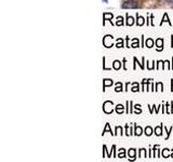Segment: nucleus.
<instances>
[{"instance_id": "nucleus-1", "label": "nucleus", "mask_w": 173, "mask_h": 162, "mask_svg": "<svg viewBox=\"0 0 173 162\" xmlns=\"http://www.w3.org/2000/svg\"><path fill=\"white\" fill-rule=\"evenodd\" d=\"M121 7L123 9H137L139 8V3H137L136 1L130 0V1H126V2L122 3Z\"/></svg>"}, {"instance_id": "nucleus-2", "label": "nucleus", "mask_w": 173, "mask_h": 162, "mask_svg": "<svg viewBox=\"0 0 173 162\" xmlns=\"http://www.w3.org/2000/svg\"><path fill=\"white\" fill-rule=\"evenodd\" d=\"M109 107H113V103L109 102V100H107V102H105L103 105V109L106 113H111V111H113V109H109Z\"/></svg>"}, {"instance_id": "nucleus-3", "label": "nucleus", "mask_w": 173, "mask_h": 162, "mask_svg": "<svg viewBox=\"0 0 173 162\" xmlns=\"http://www.w3.org/2000/svg\"><path fill=\"white\" fill-rule=\"evenodd\" d=\"M156 43H157L158 50H159V51H161V50H162V43H163V40H162V39H158L157 41H156Z\"/></svg>"}, {"instance_id": "nucleus-4", "label": "nucleus", "mask_w": 173, "mask_h": 162, "mask_svg": "<svg viewBox=\"0 0 173 162\" xmlns=\"http://www.w3.org/2000/svg\"><path fill=\"white\" fill-rule=\"evenodd\" d=\"M136 24H137V25H139V26H142L143 24H144V17H142V16H139V14H137Z\"/></svg>"}, {"instance_id": "nucleus-5", "label": "nucleus", "mask_w": 173, "mask_h": 162, "mask_svg": "<svg viewBox=\"0 0 173 162\" xmlns=\"http://www.w3.org/2000/svg\"><path fill=\"white\" fill-rule=\"evenodd\" d=\"M127 25L128 26H131V25H133V23H134V21H133V17L132 16H129V15H127Z\"/></svg>"}, {"instance_id": "nucleus-6", "label": "nucleus", "mask_w": 173, "mask_h": 162, "mask_svg": "<svg viewBox=\"0 0 173 162\" xmlns=\"http://www.w3.org/2000/svg\"><path fill=\"white\" fill-rule=\"evenodd\" d=\"M116 111L118 113H123V106H122V105H117L116 106Z\"/></svg>"}, {"instance_id": "nucleus-7", "label": "nucleus", "mask_w": 173, "mask_h": 162, "mask_svg": "<svg viewBox=\"0 0 173 162\" xmlns=\"http://www.w3.org/2000/svg\"><path fill=\"white\" fill-rule=\"evenodd\" d=\"M142 134V128L141 126H135V135H141Z\"/></svg>"}, {"instance_id": "nucleus-8", "label": "nucleus", "mask_w": 173, "mask_h": 162, "mask_svg": "<svg viewBox=\"0 0 173 162\" xmlns=\"http://www.w3.org/2000/svg\"><path fill=\"white\" fill-rule=\"evenodd\" d=\"M152 46H154V41H152V39H147V40H146V46H148V48H152Z\"/></svg>"}, {"instance_id": "nucleus-9", "label": "nucleus", "mask_w": 173, "mask_h": 162, "mask_svg": "<svg viewBox=\"0 0 173 162\" xmlns=\"http://www.w3.org/2000/svg\"><path fill=\"white\" fill-rule=\"evenodd\" d=\"M120 66H121V63L119 62V61H115V62H114V68H115V69H119V68H120Z\"/></svg>"}, {"instance_id": "nucleus-10", "label": "nucleus", "mask_w": 173, "mask_h": 162, "mask_svg": "<svg viewBox=\"0 0 173 162\" xmlns=\"http://www.w3.org/2000/svg\"><path fill=\"white\" fill-rule=\"evenodd\" d=\"M152 128H150V126H147V128H146V129H145V134H146V135H147V136H149L150 134L152 133Z\"/></svg>"}, {"instance_id": "nucleus-11", "label": "nucleus", "mask_w": 173, "mask_h": 162, "mask_svg": "<svg viewBox=\"0 0 173 162\" xmlns=\"http://www.w3.org/2000/svg\"><path fill=\"white\" fill-rule=\"evenodd\" d=\"M111 84H113V81H111L109 79L104 80V87H108V85H111Z\"/></svg>"}, {"instance_id": "nucleus-12", "label": "nucleus", "mask_w": 173, "mask_h": 162, "mask_svg": "<svg viewBox=\"0 0 173 162\" xmlns=\"http://www.w3.org/2000/svg\"><path fill=\"white\" fill-rule=\"evenodd\" d=\"M111 18H113V14H111V13H105L104 14V20H109L111 21Z\"/></svg>"}, {"instance_id": "nucleus-13", "label": "nucleus", "mask_w": 173, "mask_h": 162, "mask_svg": "<svg viewBox=\"0 0 173 162\" xmlns=\"http://www.w3.org/2000/svg\"><path fill=\"white\" fill-rule=\"evenodd\" d=\"M161 129H162V125H160V126H159V128H156L155 133L157 134L158 136H160V135H161Z\"/></svg>"}, {"instance_id": "nucleus-14", "label": "nucleus", "mask_w": 173, "mask_h": 162, "mask_svg": "<svg viewBox=\"0 0 173 162\" xmlns=\"http://www.w3.org/2000/svg\"><path fill=\"white\" fill-rule=\"evenodd\" d=\"M165 21V22H168V23L170 24V25H172V23H171V22L169 21V18H168V14H167V13H165V15H163V20H162V22H161V24H162Z\"/></svg>"}, {"instance_id": "nucleus-15", "label": "nucleus", "mask_w": 173, "mask_h": 162, "mask_svg": "<svg viewBox=\"0 0 173 162\" xmlns=\"http://www.w3.org/2000/svg\"><path fill=\"white\" fill-rule=\"evenodd\" d=\"M118 158H124V149H120L118 154Z\"/></svg>"}, {"instance_id": "nucleus-16", "label": "nucleus", "mask_w": 173, "mask_h": 162, "mask_svg": "<svg viewBox=\"0 0 173 162\" xmlns=\"http://www.w3.org/2000/svg\"><path fill=\"white\" fill-rule=\"evenodd\" d=\"M129 156H131V157H132V159H134V156H135V150H134V149L129 150Z\"/></svg>"}, {"instance_id": "nucleus-17", "label": "nucleus", "mask_w": 173, "mask_h": 162, "mask_svg": "<svg viewBox=\"0 0 173 162\" xmlns=\"http://www.w3.org/2000/svg\"><path fill=\"white\" fill-rule=\"evenodd\" d=\"M122 20H123V18H122V17H120V16H119V17H118V21H117V25H118V26H120V25H122V24H123V21H122Z\"/></svg>"}, {"instance_id": "nucleus-18", "label": "nucleus", "mask_w": 173, "mask_h": 162, "mask_svg": "<svg viewBox=\"0 0 173 162\" xmlns=\"http://www.w3.org/2000/svg\"><path fill=\"white\" fill-rule=\"evenodd\" d=\"M116 90V92H119V91H121L122 90V87H120V83H118V85H117V87L115 89Z\"/></svg>"}, {"instance_id": "nucleus-19", "label": "nucleus", "mask_w": 173, "mask_h": 162, "mask_svg": "<svg viewBox=\"0 0 173 162\" xmlns=\"http://www.w3.org/2000/svg\"><path fill=\"white\" fill-rule=\"evenodd\" d=\"M106 131H111V130H109V124H108V123L106 124V128L104 129V133H105ZM104 133H103V134H104ZM111 134H113V132H111Z\"/></svg>"}, {"instance_id": "nucleus-20", "label": "nucleus", "mask_w": 173, "mask_h": 162, "mask_svg": "<svg viewBox=\"0 0 173 162\" xmlns=\"http://www.w3.org/2000/svg\"><path fill=\"white\" fill-rule=\"evenodd\" d=\"M167 151H168V149H165V150H163V152H162L163 157H165V158H167V157H168V154H167Z\"/></svg>"}, {"instance_id": "nucleus-21", "label": "nucleus", "mask_w": 173, "mask_h": 162, "mask_svg": "<svg viewBox=\"0 0 173 162\" xmlns=\"http://www.w3.org/2000/svg\"><path fill=\"white\" fill-rule=\"evenodd\" d=\"M167 2H169V3H173V0H165Z\"/></svg>"}, {"instance_id": "nucleus-22", "label": "nucleus", "mask_w": 173, "mask_h": 162, "mask_svg": "<svg viewBox=\"0 0 173 162\" xmlns=\"http://www.w3.org/2000/svg\"><path fill=\"white\" fill-rule=\"evenodd\" d=\"M103 1H104V2L106 3V2H107V1H108V0H103Z\"/></svg>"}, {"instance_id": "nucleus-23", "label": "nucleus", "mask_w": 173, "mask_h": 162, "mask_svg": "<svg viewBox=\"0 0 173 162\" xmlns=\"http://www.w3.org/2000/svg\"><path fill=\"white\" fill-rule=\"evenodd\" d=\"M172 157H173V152H172Z\"/></svg>"}]
</instances>
